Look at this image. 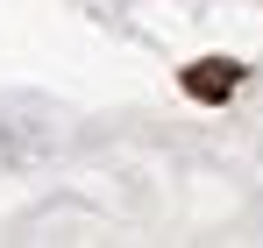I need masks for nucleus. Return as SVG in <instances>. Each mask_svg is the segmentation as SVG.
<instances>
[{
    "mask_svg": "<svg viewBox=\"0 0 263 248\" xmlns=\"http://www.w3.org/2000/svg\"><path fill=\"white\" fill-rule=\"evenodd\" d=\"M178 85H185L199 107H220V99H235V85H242V64H228V57H199V64H192Z\"/></svg>",
    "mask_w": 263,
    "mask_h": 248,
    "instance_id": "f257e3e1",
    "label": "nucleus"
}]
</instances>
